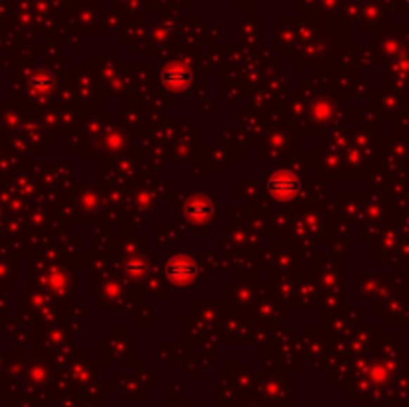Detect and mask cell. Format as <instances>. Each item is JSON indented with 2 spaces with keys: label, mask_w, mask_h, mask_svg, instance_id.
Here are the masks:
<instances>
[{
  "label": "cell",
  "mask_w": 409,
  "mask_h": 407,
  "mask_svg": "<svg viewBox=\"0 0 409 407\" xmlns=\"http://www.w3.org/2000/svg\"><path fill=\"white\" fill-rule=\"evenodd\" d=\"M192 80H194V75L184 64H170L162 70V82L172 92H182V90L190 88Z\"/></svg>",
  "instance_id": "obj_3"
},
{
  "label": "cell",
  "mask_w": 409,
  "mask_h": 407,
  "mask_svg": "<svg viewBox=\"0 0 409 407\" xmlns=\"http://www.w3.org/2000/svg\"><path fill=\"white\" fill-rule=\"evenodd\" d=\"M301 190V182L290 170H275L268 180V192L278 202H292Z\"/></svg>",
  "instance_id": "obj_1"
},
{
  "label": "cell",
  "mask_w": 409,
  "mask_h": 407,
  "mask_svg": "<svg viewBox=\"0 0 409 407\" xmlns=\"http://www.w3.org/2000/svg\"><path fill=\"white\" fill-rule=\"evenodd\" d=\"M196 273H198V264H196L192 258H188V256H178V258H174L172 261L168 264V268H166L168 280L174 282L176 285L190 284V282L196 278Z\"/></svg>",
  "instance_id": "obj_2"
},
{
  "label": "cell",
  "mask_w": 409,
  "mask_h": 407,
  "mask_svg": "<svg viewBox=\"0 0 409 407\" xmlns=\"http://www.w3.org/2000/svg\"><path fill=\"white\" fill-rule=\"evenodd\" d=\"M48 282L52 285H56V288H58V285H64V284H66V282H64L63 276H60V273H56V271H52V273H50V276H48Z\"/></svg>",
  "instance_id": "obj_7"
},
{
  "label": "cell",
  "mask_w": 409,
  "mask_h": 407,
  "mask_svg": "<svg viewBox=\"0 0 409 407\" xmlns=\"http://www.w3.org/2000/svg\"><path fill=\"white\" fill-rule=\"evenodd\" d=\"M405 2H408V4H409V0H405Z\"/></svg>",
  "instance_id": "obj_8"
},
{
  "label": "cell",
  "mask_w": 409,
  "mask_h": 407,
  "mask_svg": "<svg viewBox=\"0 0 409 407\" xmlns=\"http://www.w3.org/2000/svg\"><path fill=\"white\" fill-rule=\"evenodd\" d=\"M214 214V206L208 198L204 196H194L190 198L184 206V216H186L190 222L194 224H204L208 222Z\"/></svg>",
  "instance_id": "obj_4"
},
{
  "label": "cell",
  "mask_w": 409,
  "mask_h": 407,
  "mask_svg": "<svg viewBox=\"0 0 409 407\" xmlns=\"http://www.w3.org/2000/svg\"><path fill=\"white\" fill-rule=\"evenodd\" d=\"M28 86L30 90L34 92V94H50L54 86H56V80H54V76L46 72V70H40L37 75L30 76V80H28Z\"/></svg>",
  "instance_id": "obj_5"
},
{
  "label": "cell",
  "mask_w": 409,
  "mask_h": 407,
  "mask_svg": "<svg viewBox=\"0 0 409 407\" xmlns=\"http://www.w3.org/2000/svg\"><path fill=\"white\" fill-rule=\"evenodd\" d=\"M146 271V264L140 261V259H130L128 261V273L130 276H142Z\"/></svg>",
  "instance_id": "obj_6"
}]
</instances>
